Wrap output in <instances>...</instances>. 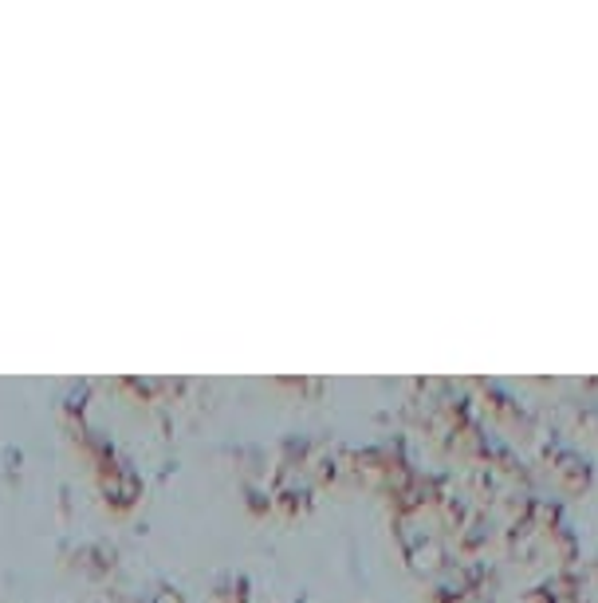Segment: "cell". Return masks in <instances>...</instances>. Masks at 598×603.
<instances>
[{
  "label": "cell",
  "mask_w": 598,
  "mask_h": 603,
  "mask_svg": "<svg viewBox=\"0 0 598 603\" xmlns=\"http://www.w3.org/2000/svg\"><path fill=\"white\" fill-rule=\"evenodd\" d=\"M99 485H103V493L114 505H134L142 497V478L134 473V465L111 462V458L99 465Z\"/></svg>",
  "instance_id": "cell-1"
},
{
  "label": "cell",
  "mask_w": 598,
  "mask_h": 603,
  "mask_svg": "<svg viewBox=\"0 0 598 603\" xmlns=\"http://www.w3.org/2000/svg\"><path fill=\"white\" fill-rule=\"evenodd\" d=\"M154 603H186V600H181L178 592H169V588H166V592H158V595H154Z\"/></svg>",
  "instance_id": "cell-2"
}]
</instances>
